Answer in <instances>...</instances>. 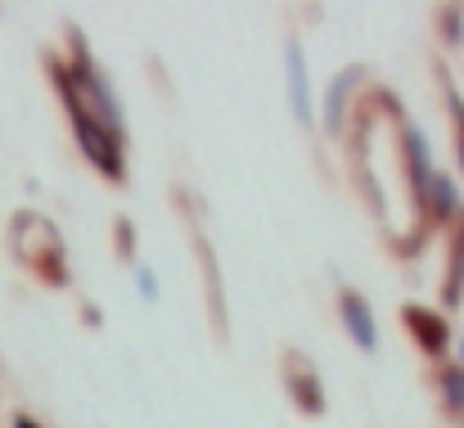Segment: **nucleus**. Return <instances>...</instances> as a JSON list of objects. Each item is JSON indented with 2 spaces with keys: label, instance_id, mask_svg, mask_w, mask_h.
Wrapping results in <instances>:
<instances>
[{
  "label": "nucleus",
  "instance_id": "9b49d317",
  "mask_svg": "<svg viewBox=\"0 0 464 428\" xmlns=\"http://www.w3.org/2000/svg\"><path fill=\"white\" fill-rule=\"evenodd\" d=\"M460 361H464V338H460Z\"/></svg>",
  "mask_w": 464,
  "mask_h": 428
},
{
  "label": "nucleus",
  "instance_id": "6e6552de",
  "mask_svg": "<svg viewBox=\"0 0 464 428\" xmlns=\"http://www.w3.org/2000/svg\"><path fill=\"white\" fill-rule=\"evenodd\" d=\"M442 397L451 411H464V365H447L442 370Z\"/></svg>",
  "mask_w": 464,
  "mask_h": 428
},
{
  "label": "nucleus",
  "instance_id": "f03ea898",
  "mask_svg": "<svg viewBox=\"0 0 464 428\" xmlns=\"http://www.w3.org/2000/svg\"><path fill=\"white\" fill-rule=\"evenodd\" d=\"M338 311H343V325H347L352 343H356L361 352H374V347H379V325H374V311H370V302H365L361 293L343 288V293H338Z\"/></svg>",
  "mask_w": 464,
  "mask_h": 428
},
{
  "label": "nucleus",
  "instance_id": "20e7f679",
  "mask_svg": "<svg viewBox=\"0 0 464 428\" xmlns=\"http://www.w3.org/2000/svg\"><path fill=\"white\" fill-rule=\"evenodd\" d=\"M285 379H289V393L298 397V406H303L307 415H320V411H324V397H320V374L311 370L303 356H289Z\"/></svg>",
  "mask_w": 464,
  "mask_h": 428
},
{
  "label": "nucleus",
  "instance_id": "7ed1b4c3",
  "mask_svg": "<svg viewBox=\"0 0 464 428\" xmlns=\"http://www.w3.org/2000/svg\"><path fill=\"white\" fill-rule=\"evenodd\" d=\"M285 54H289V63H285V73H289V95H294V118L311 127V86H307V54H303V41H289L285 45Z\"/></svg>",
  "mask_w": 464,
  "mask_h": 428
},
{
  "label": "nucleus",
  "instance_id": "39448f33",
  "mask_svg": "<svg viewBox=\"0 0 464 428\" xmlns=\"http://www.w3.org/2000/svg\"><path fill=\"white\" fill-rule=\"evenodd\" d=\"M406 325H411V334H415V343L424 347V352H442L447 347V320L438 316V311H424V306H406Z\"/></svg>",
  "mask_w": 464,
  "mask_h": 428
},
{
  "label": "nucleus",
  "instance_id": "9d476101",
  "mask_svg": "<svg viewBox=\"0 0 464 428\" xmlns=\"http://www.w3.org/2000/svg\"><path fill=\"white\" fill-rule=\"evenodd\" d=\"M140 293H145V297H158V285H154V271H150V267H140Z\"/></svg>",
  "mask_w": 464,
  "mask_h": 428
},
{
  "label": "nucleus",
  "instance_id": "1a4fd4ad",
  "mask_svg": "<svg viewBox=\"0 0 464 428\" xmlns=\"http://www.w3.org/2000/svg\"><path fill=\"white\" fill-rule=\"evenodd\" d=\"M451 113H456V153H460V167H464V104H460V95H451Z\"/></svg>",
  "mask_w": 464,
  "mask_h": 428
},
{
  "label": "nucleus",
  "instance_id": "423d86ee",
  "mask_svg": "<svg viewBox=\"0 0 464 428\" xmlns=\"http://www.w3.org/2000/svg\"><path fill=\"white\" fill-rule=\"evenodd\" d=\"M420 199H424V208H433V217H451V212L460 208V199H456V185H451V176H447V171H433Z\"/></svg>",
  "mask_w": 464,
  "mask_h": 428
},
{
  "label": "nucleus",
  "instance_id": "0eeeda50",
  "mask_svg": "<svg viewBox=\"0 0 464 428\" xmlns=\"http://www.w3.org/2000/svg\"><path fill=\"white\" fill-rule=\"evenodd\" d=\"M356 77H361V68H347V73H338V77H334V86H329V109H324L329 131H338V127H343V109H347V95H352Z\"/></svg>",
  "mask_w": 464,
  "mask_h": 428
},
{
  "label": "nucleus",
  "instance_id": "f257e3e1",
  "mask_svg": "<svg viewBox=\"0 0 464 428\" xmlns=\"http://www.w3.org/2000/svg\"><path fill=\"white\" fill-rule=\"evenodd\" d=\"M63 104H68V113H72V127H77L82 153H86L100 171H109V176L118 180V176H122V136H113L100 118H91V113L82 109V100H77V95H68V91H63Z\"/></svg>",
  "mask_w": 464,
  "mask_h": 428
}]
</instances>
